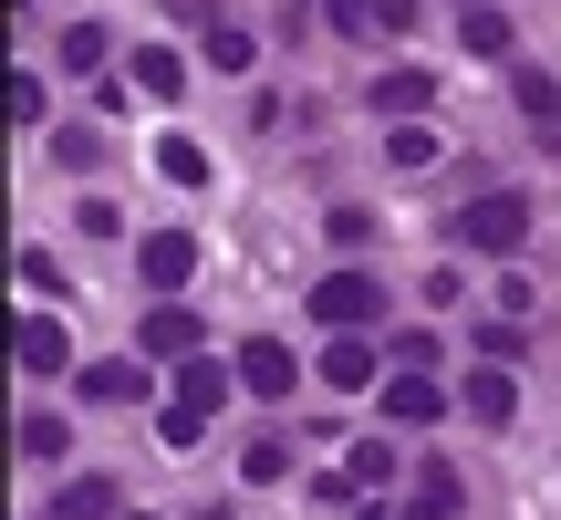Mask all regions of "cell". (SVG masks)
Here are the masks:
<instances>
[{
    "mask_svg": "<svg viewBox=\"0 0 561 520\" xmlns=\"http://www.w3.org/2000/svg\"><path fill=\"white\" fill-rule=\"evenodd\" d=\"M322 385H343V396L375 385V343H364V334H333V343H322Z\"/></svg>",
    "mask_w": 561,
    "mask_h": 520,
    "instance_id": "11",
    "label": "cell"
},
{
    "mask_svg": "<svg viewBox=\"0 0 561 520\" xmlns=\"http://www.w3.org/2000/svg\"><path fill=\"white\" fill-rule=\"evenodd\" d=\"M187 271H198V240H187V229H146L136 240V281L146 292H187Z\"/></svg>",
    "mask_w": 561,
    "mask_h": 520,
    "instance_id": "4",
    "label": "cell"
},
{
    "mask_svg": "<svg viewBox=\"0 0 561 520\" xmlns=\"http://www.w3.org/2000/svg\"><path fill=\"white\" fill-rule=\"evenodd\" d=\"M104 510H115V479H73V489H62V500L42 510V520H104Z\"/></svg>",
    "mask_w": 561,
    "mask_h": 520,
    "instance_id": "17",
    "label": "cell"
},
{
    "mask_svg": "<svg viewBox=\"0 0 561 520\" xmlns=\"http://www.w3.org/2000/svg\"><path fill=\"white\" fill-rule=\"evenodd\" d=\"M520 115L530 125H561V83L551 74H520Z\"/></svg>",
    "mask_w": 561,
    "mask_h": 520,
    "instance_id": "22",
    "label": "cell"
},
{
    "mask_svg": "<svg viewBox=\"0 0 561 520\" xmlns=\"http://www.w3.org/2000/svg\"><path fill=\"white\" fill-rule=\"evenodd\" d=\"M541 146H551V157H561V125H541Z\"/></svg>",
    "mask_w": 561,
    "mask_h": 520,
    "instance_id": "27",
    "label": "cell"
},
{
    "mask_svg": "<svg viewBox=\"0 0 561 520\" xmlns=\"http://www.w3.org/2000/svg\"><path fill=\"white\" fill-rule=\"evenodd\" d=\"M520 240H530V199H510V188H489V199H468V208H458V250L510 260Z\"/></svg>",
    "mask_w": 561,
    "mask_h": 520,
    "instance_id": "2",
    "label": "cell"
},
{
    "mask_svg": "<svg viewBox=\"0 0 561 520\" xmlns=\"http://www.w3.org/2000/svg\"><path fill=\"white\" fill-rule=\"evenodd\" d=\"M229 385H240V364H208V354H187L178 396L157 406V438H167V448H198V438H208V417L229 406Z\"/></svg>",
    "mask_w": 561,
    "mask_h": 520,
    "instance_id": "1",
    "label": "cell"
},
{
    "mask_svg": "<svg viewBox=\"0 0 561 520\" xmlns=\"http://www.w3.org/2000/svg\"><path fill=\"white\" fill-rule=\"evenodd\" d=\"M125 520H157V510H125Z\"/></svg>",
    "mask_w": 561,
    "mask_h": 520,
    "instance_id": "28",
    "label": "cell"
},
{
    "mask_svg": "<svg viewBox=\"0 0 561 520\" xmlns=\"http://www.w3.org/2000/svg\"><path fill=\"white\" fill-rule=\"evenodd\" d=\"M53 157H62V167H94V157H104V136H94V125H62Z\"/></svg>",
    "mask_w": 561,
    "mask_h": 520,
    "instance_id": "25",
    "label": "cell"
},
{
    "mask_svg": "<svg viewBox=\"0 0 561 520\" xmlns=\"http://www.w3.org/2000/svg\"><path fill=\"white\" fill-rule=\"evenodd\" d=\"M426 104H437V74H416V63H396V74H375V115H396V125H416Z\"/></svg>",
    "mask_w": 561,
    "mask_h": 520,
    "instance_id": "8",
    "label": "cell"
},
{
    "mask_svg": "<svg viewBox=\"0 0 561 520\" xmlns=\"http://www.w3.org/2000/svg\"><path fill=\"white\" fill-rule=\"evenodd\" d=\"M458 42L479 63H510V11H489V0H479V11H458Z\"/></svg>",
    "mask_w": 561,
    "mask_h": 520,
    "instance_id": "14",
    "label": "cell"
},
{
    "mask_svg": "<svg viewBox=\"0 0 561 520\" xmlns=\"http://www.w3.org/2000/svg\"><path fill=\"white\" fill-rule=\"evenodd\" d=\"M250 63H261V53H250V32H229V21H208V74H250Z\"/></svg>",
    "mask_w": 561,
    "mask_h": 520,
    "instance_id": "18",
    "label": "cell"
},
{
    "mask_svg": "<svg viewBox=\"0 0 561 520\" xmlns=\"http://www.w3.org/2000/svg\"><path fill=\"white\" fill-rule=\"evenodd\" d=\"M146 396V364H83V406H136Z\"/></svg>",
    "mask_w": 561,
    "mask_h": 520,
    "instance_id": "12",
    "label": "cell"
},
{
    "mask_svg": "<svg viewBox=\"0 0 561 520\" xmlns=\"http://www.w3.org/2000/svg\"><path fill=\"white\" fill-rule=\"evenodd\" d=\"M11 354H21V375H32V385H53L62 364H73V343H62V323H53V313H32V323H21V343H11Z\"/></svg>",
    "mask_w": 561,
    "mask_h": 520,
    "instance_id": "7",
    "label": "cell"
},
{
    "mask_svg": "<svg viewBox=\"0 0 561 520\" xmlns=\"http://www.w3.org/2000/svg\"><path fill=\"white\" fill-rule=\"evenodd\" d=\"M21 292H42V302H62V260H53V250H21Z\"/></svg>",
    "mask_w": 561,
    "mask_h": 520,
    "instance_id": "23",
    "label": "cell"
},
{
    "mask_svg": "<svg viewBox=\"0 0 561 520\" xmlns=\"http://www.w3.org/2000/svg\"><path fill=\"white\" fill-rule=\"evenodd\" d=\"M136 83H146V94L167 104V94H178V83H187V63H178V53H136Z\"/></svg>",
    "mask_w": 561,
    "mask_h": 520,
    "instance_id": "20",
    "label": "cell"
},
{
    "mask_svg": "<svg viewBox=\"0 0 561 520\" xmlns=\"http://www.w3.org/2000/svg\"><path fill=\"white\" fill-rule=\"evenodd\" d=\"M385 157H396V167H426V157H437V136H426V125H396V136H385Z\"/></svg>",
    "mask_w": 561,
    "mask_h": 520,
    "instance_id": "26",
    "label": "cell"
},
{
    "mask_svg": "<svg viewBox=\"0 0 561 520\" xmlns=\"http://www.w3.org/2000/svg\"><path fill=\"white\" fill-rule=\"evenodd\" d=\"M405 520H458V468H426L416 500H405Z\"/></svg>",
    "mask_w": 561,
    "mask_h": 520,
    "instance_id": "16",
    "label": "cell"
},
{
    "mask_svg": "<svg viewBox=\"0 0 561 520\" xmlns=\"http://www.w3.org/2000/svg\"><path fill=\"white\" fill-rule=\"evenodd\" d=\"M240 479H261V489H280V479H291V448H280V438H261V448H250V459H240Z\"/></svg>",
    "mask_w": 561,
    "mask_h": 520,
    "instance_id": "21",
    "label": "cell"
},
{
    "mask_svg": "<svg viewBox=\"0 0 561 520\" xmlns=\"http://www.w3.org/2000/svg\"><path fill=\"white\" fill-rule=\"evenodd\" d=\"M291 385H301L291 343H271V334H261V343H240V396H271V406H280Z\"/></svg>",
    "mask_w": 561,
    "mask_h": 520,
    "instance_id": "5",
    "label": "cell"
},
{
    "mask_svg": "<svg viewBox=\"0 0 561 520\" xmlns=\"http://www.w3.org/2000/svg\"><path fill=\"white\" fill-rule=\"evenodd\" d=\"M157 178H167V188H208V146L167 136V146H157Z\"/></svg>",
    "mask_w": 561,
    "mask_h": 520,
    "instance_id": "15",
    "label": "cell"
},
{
    "mask_svg": "<svg viewBox=\"0 0 561 520\" xmlns=\"http://www.w3.org/2000/svg\"><path fill=\"white\" fill-rule=\"evenodd\" d=\"M468 417L510 427V417H520V375H510V364H479V375H468Z\"/></svg>",
    "mask_w": 561,
    "mask_h": 520,
    "instance_id": "9",
    "label": "cell"
},
{
    "mask_svg": "<svg viewBox=\"0 0 561 520\" xmlns=\"http://www.w3.org/2000/svg\"><path fill=\"white\" fill-rule=\"evenodd\" d=\"M385 417H396V427H437L447 417V385L426 375V364H405V375L385 385Z\"/></svg>",
    "mask_w": 561,
    "mask_h": 520,
    "instance_id": "6",
    "label": "cell"
},
{
    "mask_svg": "<svg viewBox=\"0 0 561 520\" xmlns=\"http://www.w3.org/2000/svg\"><path fill=\"white\" fill-rule=\"evenodd\" d=\"M62 74H104V32H94V21H73V32H62Z\"/></svg>",
    "mask_w": 561,
    "mask_h": 520,
    "instance_id": "19",
    "label": "cell"
},
{
    "mask_svg": "<svg viewBox=\"0 0 561 520\" xmlns=\"http://www.w3.org/2000/svg\"><path fill=\"white\" fill-rule=\"evenodd\" d=\"M146 354H198V313H187V302H157V313H146Z\"/></svg>",
    "mask_w": 561,
    "mask_h": 520,
    "instance_id": "10",
    "label": "cell"
},
{
    "mask_svg": "<svg viewBox=\"0 0 561 520\" xmlns=\"http://www.w3.org/2000/svg\"><path fill=\"white\" fill-rule=\"evenodd\" d=\"M375 281H364V271H322L312 281V323H333V334H364V323H375Z\"/></svg>",
    "mask_w": 561,
    "mask_h": 520,
    "instance_id": "3",
    "label": "cell"
},
{
    "mask_svg": "<svg viewBox=\"0 0 561 520\" xmlns=\"http://www.w3.org/2000/svg\"><path fill=\"white\" fill-rule=\"evenodd\" d=\"M333 32H354V42H375V32H385V0H333Z\"/></svg>",
    "mask_w": 561,
    "mask_h": 520,
    "instance_id": "24",
    "label": "cell"
},
{
    "mask_svg": "<svg viewBox=\"0 0 561 520\" xmlns=\"http://www.w3.org/2000/svg\"><path fill=\"white\" fill-rule=\"evenodd\" d=\"M21 459H32V468H62V459H73V427L32 406V417H21Z\"/></svg>",
    "mask_w": 561,
    "mask_h": 520,
    "instance_id": "13",
    "label": "cell"
}]
</instances>
